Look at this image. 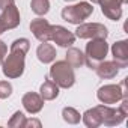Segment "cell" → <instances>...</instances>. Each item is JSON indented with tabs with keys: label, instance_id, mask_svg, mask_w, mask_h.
I'll return each mask as SVG.
<instances>
[{
	"label": "cell",
	"instance_id": "obj_2",
	"mask_svg": "<svg viewBox=\"0 0 128 128\" xmlns=\"http://www.w3.org/2000/svg\"><path fill=\"white\" fill-rule=\"evenodd\" d=\"M50 77L51 80L62 89H70L76 83V74L74 68L66 60H57L50 68Z\"/></svg>",
	"mask_w": 128,
	"mask_h": 128
},
{
	"label": "cell",
	"instance_id": "obj_26",
	"mask_svg": "<svg viewBox=\"0 0 128 128\" xmlns=\"http://www.w3.org/2000/svg\"><path fill=\"white\" fill-rule=\"evenodd\" d=\"M90 2H92V5H94V3H98V0H90Z\"/></svg>",
	"mask_w": 128,
	"mask_h": 128
},
{
	"label": "cell",
	"instance_id": "obj_3",
	"mask_svg": "<svg viewBox=\"0 0 128 128\" xmlns=\"http://www.w3.org/2000/svg\"><path fill=\"white\" fill-rule=\"evenodd\" d=\"M108 53V44L102 38H95L90 39L86 44V51H84V63H88V66L90 70H95L100 62L106 59Z\"/></svg>",
	"mask_w": 128,
	"mask_h": 128
},
{
	"label": "cell",
	"instance_id": "obj_8",
	"mask_svg": "<svg viewBox=\"0 0 128 128\" xmlns=\"http://www.w3.org/2000/svg\"><path fill=\"white\" fill-rule=\"evenodd\" d=\"M20 21H21L20 12H18V8L15 5L3 9L2 14H0V35L5 33L6 30L15 29L20 24Z\"/></svg>",
	"mask_w": 128,
	"mask_h": 128
},
{
	"label": "cell",
	"instance_id": "obj_1",
	"mask_svg": "<svg viewBox=\"0 0 128 128\" xmlns=\"http://www.w3.org/2000/svg\"><path fill=\"white\" fill-rule=\"evenodd\" d=\"M30 48V41L27 38H20L15 39L11 44V51L5 57L2 63V71L3 76L8 78H18L24 72V62H26V54Z\"/></svg>",
	"mask_w": 128,
	"mask_h": 128
},
{
	"label": "cell",
	"instance_id": "obj_16",
	"mask_svg": "<svg viewBox=\"0 0 128 128\" xmlns=\"http://www.w3.org/2000/svg\"><path fill=\"white\" fill-rule=\"evenodd\" d=\"M39 95L42 96L44 101H53L59 96V86L50 80V78H45V82L41 84V89H39Z\"/></svg>",
	"mask_w": 128,
	"mask_h": 128
},
{
	"label": "cell",
	"instance_id": "obj_7",
	"mask_svg": "<svg viewBox=\"0 0 128 128\" xmlns=\"http://www.w3.org/2000/svg\"><path fill=\"white\" fill-rule=\"evenodd\" d=\"M107 35H108L107 27L101 23H82L76 30V36L80 39H95V38L106 39Z\"/></svg>",
	"mask_w": 128,
	"mask_h": 128
},
{
	"label": "cell",
	"instance_id": "obj_13",
	"mask_svg": "<svg viewBox=\"0 0 128 128\" xmlns=\"http://www.w3.org/2000/svg\"><path fill=\"white\" fill-rule=\"evenodd\" d=\"M112 54L113 60L116 62V65L119 68H125L128 65V41L122 39L118 41L112 45Z\"/></svg>",
	"mask_w": 128,
	"mask_h": 128
},
{
	"label": "cell",
	"instance_id": "obj_20",
	"mask_svg": "<svg viewBox=\"0 0 128 128\" xmlns=\"http://www.w3.org/2000/svg\"><path fill=\"white\" fill-rule=\"evenodd\" d=\"M30 8L36 15H45L50 11V0H32Z\"/></svg>",
	"mask_w": 128,
	"mask_h": 128
},
{
	"label": "cell",
	"instance_id": "obj_15",
	"mask_svg": "<svg viewBox=\"0 0 128 128\" xmlns=\"http://www.w3.org/2000/svg\"><path fill=\"white\" fill-rule=\"evenodd\" d=\"M36 56H38L39 62H42V63H51L56 59V48L51 44H48V42H41L39 47L36 48Z\"/></svg>",
	"mask_w": 128,
	"mask_h": 128
},
{
	"label": "cell",
	"instance_id": "obj_4",
	"mask_svg": "<svg viewBox=\"0 0 128 128\" xmlns=\"http://www.w3.org/2000/svg\"><path fill=\"white\" fill-rule=\"evenodd\" d=\"M94 14V6L89 2H80L77 5H71L62 9V18L71 24H82L86 18Z\"/></svg>",
	"mask_w": 128,
	"mask_h": 128
},
{
	"label": "cell",
	"instance_id": "obj_9",
	"mask_svg": "<svg viewBox=\"0 0 128 128\" xmlns=\"http://www.w3.org/2000/svg\"><path fill=\"white\" fill-rule=\"evenodd\" d=\"M30 32L41 42H50L51 41V24L41 17L30 21Z\"/></svg>",
	"mask_w": 128,
	"mask_h": 128
},
{
	"label": "cell",
	"instance_id": "obj_27",
	"mask_svg": "<svg viewBox=\"0 0 128 128\" xmlns=\"http://www.w3.org/2000/svg\"><path fill=\"white\" fill-rule=\"evenodd\" d=\"M120 2H122V5H124V3H126V2H128V0H120Z\"/></svg>",
	"mask_w": 128,
	"mask_h": 128
},
{
	"label": "cell",
	"instance_id": "obj_28",
	"mask_svg": "<svg viewBox=\"0 0 128 128\" xmlns=\"http://www.w3.org/2000/svg\"><path fill=\"white\" fill-rule=\"evenodd\" d=\"M65 2H74V0H65Z\"/></svg>",
	"mask_w": 128,
	"mask_h": 128
},
{
	"label": "cell",
	"instance_id": "obj_10",
	"mask_svg": "<svg viewBox=\"0 0 128 128\" xmlns=\"http://www.w3.org/2000/svg\"><path fill=\"white\" fill-rule=\"evenodd\" d=\"M51 41L59 47L68 48L76 42V35L63 26H51Z\"/></svg>",
	"mask_w": 128,
	"mask_h": 128
},
{
	"label": "cell",
	"instance_id": "obj_12",
	"mask_svg": "<svg viewBox=\"0 0 128 128\" xmlns=\"http://www.w3.org/2000/svg\"><path fill=\"white\" fill-rule=\"evenodd\" d=\"M21 104H23V107H24L26 112H29L30 114H36V113H39V112L42 110V107H44V100H42V96H41L39 94H36V92H27V94L23 95Z\"/></svg>",
	"mask_w": 128,
	"mask_h": 128
},
{
	"label": "cell",
	"instance_id": "obj_14",
	"mask_svg": "<svg viewBox=\"0 0 128 128\" xmlns=\"http://www.w3.org/2000/svg\"><path fill=\"white\" fill-rule=\"evenodd\" d=\"M95 71H96V74H98L100 78L110 80V78H114V77L118 76V72H119V66L116 65V62H114V60H112V62H108V60H102V62H100L98 65H96Z\"/></svg>",
	"mask_w": 128,
	"mask_h": 128
},
{
	"label": "cell",
	"instance_id": "obj_6",
	"mask_svg": "<svg viewBox=\"0 0 128 128\" xmlns=\"http://www.w3.org/2000/svg\"><path fill=\"white\" fill-rule=\"evenodd\" d=\"M96 110L101 118V125H106V126H116V125L122 124L125 120V118L128 116L120 108H113L108 104L96 106Z\"/></svg>",
	"mask_w": 128,
	"mask_h": 128
},
{
	"label": "cell",
	"instance_id": "obj_22",
	"mask_svg": "<svg viewBox=\"0 0 128 128\" xmlns=\"http://www.w3.org/2000/svg\"><path fill=\"white\" fill-rule=\"evenodd\" d=\"M12 94V84L9 82H0V100H6Z\"/></svg>",
	"mask_w": 128,
	"mask_h": 128
},
{
	"label": "cell",
	"instance_id": "obj_17",
	"mask_svg": "<svg viewBox=\"0 0 128 128\" xmlns=\"http://www.w3.org/2000/svg\"><path fill=\"white\" fill-rule=\"evenodd\" d=\"M72 68H80L84 65V53L80 51L78 48H74V47H68V51H66V59H65Z\"/></svg>",
	"mask_w": 128,
	"mask_h": 128
},
{
	"label": "cell",
	"instance_id": "obj_19",
	"mask_svg": "<svg viewBox=\"0 0 128 128\" xmlns=\"http://www.w3.org/2000/svg\"><path fill=\"white\" fill-rule=\"evenodd\" d=\"M62 118H63V120H65V122H68V124H71V125L78 124L80 119H82L80 113H78L74 107H65V108L62 110Z\"/></svg>",
	"mask_w": 128,
	"mask_h": 128
},
{
	"label": "cell",
	"instance_id": "obj_25",
	"mask_svg": "<svg viewBox=\"0 0 128 128\" xmlns=\"http://www.w3.org/2000/svg\"><path fill=\"white\" fill-rule=\"evenodd\" d=\"M24 126H36V128H39L41 126V122L39 120H36V119H26V124H24Z\"/></svg>",
	"mask_w": 128,
	"mask_h": 128
},
{
	"label": "cell",
	"instance_id": "obj_18",
	"mask_svg": "<svg viewBox=\"0 0 128 128\" xmlns=\"http://www.w3.org/2000/svg\"><path fill=\"white\" fill-rule=\"evenodd\" d=\"M82 119H83L84 125H86V126H89V128H96V126H100V125H101V118H100V113H98L96 107L86 110V112L83 113Z\"/></svg>",
	"mask_w": 128,
	"mask_h": 128
},
{
	"label": "cell",
	"instance_id": "obj_23",
	"mask_svg": "<svg viewBox=\"0 0 128 128\" xmlns=\"http://www.w3.org/2000/svg\"><path fill=\"white\" fill-rule=\"evenodd\" d=\"M6 54H8V45H6L3 41H0V65L3 63Z\"/></svg>",
	"mask_w": 128,
	"mask_h": 128
},
{
	"label": "cell",
	"instance_id": "obj_11",
	"mask_svg": "<svg viewBox=\"0 0 128 128\" xmlns=\"http://www.w3.org/2000/svg\"><path fill=\"white\" fill-rule=\"evenodd\" d=\"M101 12L112 21H118L122 17V2L120 0H98Z\"/></svg>",
	"mask_w": 128,
	"mask_h": 128
},
{
	"label": "cell",
	"instance_id": "obj_21",
	"mask_svg": "<svg viewBox=\"0 0 128 128\" xmlns=\"http://www.w3.org/2000/svg\"><path fill=\"white\" fill-rule=\"evenodd\" d=\"M24 124H26V116L23 112H15L14 116L8 120V125L11 128H24Z\"/></svg>",
	"mask_w": 128,
	"mask_h": 128
},
{
	"label": "cell",
	"instance_id": "obj_5",
	"mask_svg": "<svg viewBox=\"0 0 128 128\" xmlns=\"http://www.w3.org/2000/svg\"><path fill=\"white\" fill-rule=\"evenodd\" d=\"M125 84H126V78H124L120 84H104L98 89L96 98L102 104H116L124 96H128Z\"/></svg>",
	"mask_w": 128,
	"mask_h": 128
},
{
	"label": "cell",
	"instance_id": "obj_24",
	"mask_svg": "<svg viewBox=\"0 0 128 128\" xmlns=\"http://www.w3.org/2000/svg\"><path fill=\"white\" fill-rule=\"evenodd\" d=\"M12 5H15V0H0V9H6V8H9V6H12Z\"/></svg>",
	"mask_w": 128,
	"mask_h": 128
}]
</instances>
